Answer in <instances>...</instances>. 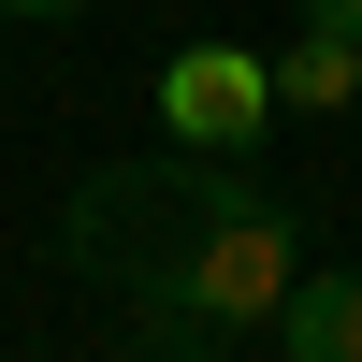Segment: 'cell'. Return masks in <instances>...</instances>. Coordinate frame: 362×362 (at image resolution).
<instances>
[{
    "label": "cell",
    "instance_id": "2",
    "mask_svg": "<svg viewBox=\"0 0 362 362\" xmlns=\"http://www.w3.org/2000/svg\"><path fill=\"white\" fill-rule=\"evenodd\" d=\"M276 116V58L261 44H174L160 58V145H232L247 160Z\"/></svg>",
    "mask_w": 362,
    "mask_h": 362
},
{
    "label": "cell",
    "instance_id": "3",
    "mask_svg": "<svg viewBox=\"0 0 362 362\" xmlns=\"http://www.w3.org/2000/svg\"><path fill=\"white\" fill-rule=\"evenodd\" d=\"M276 362H362V261H305V276H290Z\"/></svg>",
    "mask_w": 362,
    "mask_h": 362
},
{
    "label": "cell",
    "instance_id": "5",
    "mask_svg": "<svg viewBox=\"0 0 362 362\" xmlns=\"http://www.w3.org/2000/svg\"><path fill=\"white\" fill-rule=\"evenodd\" d=\"M131 362H232V319H203V305H131Z\"/></svg>",
    "mask_w": 362,
    "mask_h": 362
},
{
    "label": "cell",
    "instance_id": "4",
    "mask_svg": "<svg viewBox=\"0 0 362 362\" xmlns=\"http://www.w3.org/2000/svg\"><path fill=\"white\" fill-rule=\"evenodd\" d=\"M362 87V44L348 29H305V44H276V116H334Z\"/></svg>",
    "mask_w": 362,
    "mask_h": 362
},
{
    "label": "cell",
    "instance_id": "7",
    "mask_svg": "<svg viewBox=\"0 0 362 362\" xmlns=\"http://www.w3.org/2000/svg\"><path fill=\"white\" fill-rule=\"evenodd\" d=\"M0 15H29V29H58V15H87V0H0Z\"/></svg>",
    "mask_w": 362,
    "mask_h": 362
},
{
    "label": "cell",
    "instance_id": "6",
    "mask_svg": "<svg viewBox=\"0 0 362 362\" xmlns=\"http://www.w3.org/2000/svg\"><path fill=\"white\" fill-rule=\"evenodd\" d=\"M305 29H348V44H362V0H305Z\"/></svg>",
    "mask_w": 362,
    "mask_h": 362
},
{
    "label": "cell",
    "instance_id": "1",
    "mask_svg": "<svg viewBox=\"0 0 362 362\" xmlns=\"http://www.w3.org/2000/svg\"><path fill=\"white\" fill-rule=\"evenodd\" d=\"M261 203L276 189H261L232 145H145V160H102L58 203V261H73L87 290H116V305H174L189 261L218 247L232 218H261Z\"/></svg>",
    "mask_w": 362,
    "mask_h": 362
}]
</instances>
